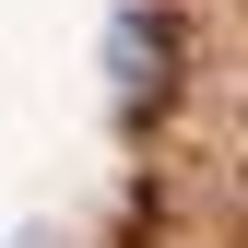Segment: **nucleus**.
<instances>
[{
  "instance_id": "1",
  "label": "nucleus",
  "mask_w": 248,
  "mask_h": 248,
  "mask_svg": "<svg viewBox=\"0 0 248 248\" xmlns=\"http://www.w3.org/2000/svg\"><path fill=\"white\" fill-rule=\"evenodd\" d=\"M177 47H189V36H177V12H118V24H107V71H118V118H130V130H142V118H166V95H177Z\"/></svg>"
}]
</instances>
